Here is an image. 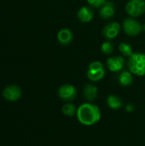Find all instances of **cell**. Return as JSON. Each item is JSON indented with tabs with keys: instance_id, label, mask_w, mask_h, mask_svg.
I'll list each match as a JSON object with an SVG mask.
<instances>
[{
	"instance_id": "cell-6",
	"label": "cell",
	"mask_w": 145,
	"mask_h": 146,
	"mask_svg": "<svg viewBox=\"0 0 145 146\" xmlns=\"http://www.w3.org/2000/svg\"><path fill=\"white\" fill-rule=\"evenodd\" d=\"M58 96L62 100L67 103L72 102L77 97V90L74 86L71 84H65L59 88Z\"/></svg>"
},
{
	"instance_id": "cell-9",
	"label": "cell",
	"mask_w": 145,
	"mask_h": 146,
	"mask_svg": "<svg viewBox=\"0 0 145 146\" xmlns=\"http://www.w3.org/2000/svg\"><path fill=\"white\" fill-rule=\"evenodd\" d=\"M108 68L114 73L120 72L123 69L125 66V60L123 56H114L107 59L106 62Z\"/></svg>"
},
{
	"instance_id": "cell-11",
	"label": "cell",
	"mask_w": 145,
	"mask_h": 146,
	"mask_svg": "<svg viewBox=\"0 0 145 146\" xmlns=\"http://www.w3.org/2000/svg\"><path fill=\"white\" fill-rule=\"evenodd\" d=\"M77 17L83 23L90 22L94 18V11L89 6H83L78 10Z\"/></svg>"
},
{
	"instance_id": "cell-12",
	"label": "cell",
	"mask_w": 145,
	"mask_h": 146,
	"mask_svg": "<svg viewBox=\"0 0 145 146\" xmlns=\"http://www.w3.org/2000/svg\"><path fill=\"white\" fill-rule=\"evenodd\" d=\"M84 98L87 100V102H94L98 95V89L93 84H86L83 89Z\"/></svg>"
},
{
	"instance_id": "cell-2",
	"label": "cell",
	"mask_w": 145,
	"mask_h": 146,
	"mask_svg": "<svg viewBox=\"0 0 145 146\" xmlns=\"http://www.w3.org/2000/svg\"><path fill=\"white\" fill-rule=\"evenodd\" d=\"M128 68L132 74L138 76L145 75V54L142 52L133 53L127 62Z\"/></svg>"
},
{
	"instance_id": "cell-3",
	"label": "cell",
	"mask_w": 145,
	"mask_h": 146,
	"mask_svg": "<svg viewBox=\"0 0 145 146\" xmlns=\"http://www.w3.org/2000/svg\"><path fill=\"white\" fill-rule=\"evenodd\" d=\"M87 78L92 82H98L105 76V68L103 64L99 61L92 62L87 69Z\"/></svg>"
},
{
	"instance_id": "cell-21",
	"label": "cell",
	"mask_w": 145,
	"mask_h": 146,
	"mask_svg": "<svg viewBox=\"0 0 145 146\" xmlns=\"http://www.w3.org/2000/svg\"><path fill=\"white\" fill-rule=\"evenodd\" d=\"M142 30H143V31H145V24L142 26Z\"/></svg>"
},
{
	"instance_id": "cell-1",
	"label": "cell",
	"mask_w": 145,
	"mask_h": 146,
	"mask_svg": "<svg viewBox=\"0 0 145 146\" xmlns=\"http://www.w3.org/2000/svg\"><path fill=\"white\" fill-rule=\"evenodd\" d=\"M76 116L80 124L91 127L97 124L101 120L102 113L100 108L97 104L87 102L78 107Z\"/></svg>"
},
{
	"instance_id": "cell-4",
	"label": "cell",
	"mask_w": 145,
	"mask_h": 146,
	"mask_svg": "<svg viewBox=\"0 0 145 146\" xmlns=\"http://www.w3.org/2000/svg\"><path fill=\"white\" fill-rule=\"evenodd\" d=\"M126 11L132 18L141 16L145 13V1L129 0L126 5Z\"/></svg>"
},
{
	"instance_id": "cell-8",
	"label": "cell",
	"mask_w": 145,
	"mask_h": 146,
	"mask_svg": "<svg viewBox=\"0 0 145 146\" xmlns=\"http://www.w3.org/2000/svg\"><path fill=\"white\" fill-rule=\"evenodd\" d=\"M120 30H121V25L118 22L115 21H112L108 23L103 30V35L105 38L111 40L115 38L119 33H120Z\"/></svg>"
},
{
	"instance_id": "cell-13",
	"label": "cell",
	"mask_w": 145,
	"mask_h": 146,
	"mask_svg": "<svg viewBox=\"0 0 145 146\" xmlns=\"http://www.w3.org/2000/svg\"><path fill=\"white\" fill-rule=\"evenodd\" d=\"M57 39L62 45H68L73 42V34L68 28H62L57 33Z\"/></svg>"
},
{
	"instance_id": "cell-7",
	"label": "cell",
	"mask_w": 145,
	"mask_h": 146,
	"mask_svg": "<svg viewBox=\"0 0 145 146\" xmlns=\"http://www.w3.org/2000/svg\"><path fill=\"white\" fill-rule=\"evenodd\" d=\"M3 97L9 102H16L18 101L21 95L22 92L20 86L16 85H10L6 86L3 91Z\"/></svg>"
},
{
	"instance_id": "cell-15",
	"label": "cell",
	"mask_w": 145,
	"mask_h": 146,
	"mask_svg": "<svg viewBox=\"0 0 145 146\" xmlns=\"http://www.w3.org/2000/svg\"><path fill=\"white\" fill-rule=\"evenodd\" d=\"M118 80L122 86H129L133 82V75L130 71H123L120 74Z\"/></svg>"
},
{
	"instance_id": "cell-5",
	"label": "cell",
	"mask_w": 145,
	"mask_h": 146,
	"mask_svg": "<svg viewBox=\"0 0 145 146\" xmlns=\"http://www.w3.org/2000/svg\"><path fill=\"white\" fill-rule=\"evenodd\" d=\"M122 27L124 32L129 36H137L142 30V25L135 18L129 17L123 21Z\"/></svg>"
},
{
	"instance_id": "cell-18",
	"label": "cell",
	"mask_w": 145,
	"mask_h": 146,
	"mask_svg": "<svg viewBox=\"0 0 145 146\" xmlns=\"http://www.w3.org/2000/svg\"><path fill=\"white\" fill-rule=\"evenodd\" d=\"M101 50L104 55L109 56L114 51V44L110 41H106L102 44L101 45Z\"/></svg>"
},
{
	"instance_id": "cell-17",
	"label": "cell",
	"mask_w": 145,
	"mask_h": 146,
	"mask_svg": "<svg viewBox=\"0 0 145 146\" xmlns=\"http://www.w3.org/2000/svg\"><path fill=\"white\" fill-rule=\"evenodd\" d=\"M119 50L121 51V53L124 56H127L130 57L132 54H133V50H132V47L130 44L128 43H121L119 45Z\"/></svg>"
},
{
	"instance_id": "cell-20",
	"label": "cell",
	"mask_w": 145,
	"mask_h": 146,
	"mask_svg": "<svg viewBox=\"0 0 145 146\" xmlns=\"http://www.w3.org/2000/svg\"><path fill=\"white\" fill-rule=\"evenodd\" d=\"M125 110H126V112H128V113H132V112L134 110V105H133V104H126V105Z\"/></svg>"
},
{
	"instance_id": "cell-14",
	"label": "cell",
	"mask_w": 145,
	"mask_h": 146,
	"mask_svg": "<svg viewBox=\"0 0 145 146\" xmlns=\"http://www.w3.org/2000/svg\"><path fill=\"white\" fill-rule=\"evenodd\" d=\"M107 105L114 110H120L123 106V101L122 99L115 94H111L107 98Z\"/></svg>"
},
{
	"instance_id": "cell-16",
	"label": "cell",
	"mask_w": 145,
	"mask_h": 146,
	"mask_svg": "<svg viewBox=\"0 0 145 146\" xmlns=\"http://www.w3.org/2000/svg\"><path fill=\"white\" fill-rule=\"evenodd\" d=\"M77 110H78V108L73 104H72L71 102L66 103L62 108V114L68 117H73V116L76 115Z\"/></svg>"
},
{
	"instance_id": "cell-19",
	"label": "cell",
	"mask_w": 145,
	"mask_h": 146,
	"mask_svg": "<svg viewBox=\"0 0 145 146\" xmlns=\"http://www.w3.org/2000/svg\"><path fill=\"white\" fill-rule=\"evenodd\" d=\"M91 7L93 8H101L107 1L106 0H86Z\"/></svg>"
},
{
	"instance_id": "cell-10",
	"label": "cell",
	"mask_w": 145,
	"mask_h": 146,
	"mask_svg": "<svg viewBox=\"0 0 145 146\" xmlns=\"http://www.w3.org/2000/svg\"><path fill=\"white\" fill-rule=\"evenodd\" d=\"M115 14V5L111 1H107L99 10L100 16L104 20H109L112 18Z\"/></svg>"
}]
</instances>
